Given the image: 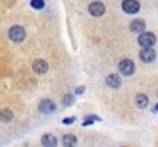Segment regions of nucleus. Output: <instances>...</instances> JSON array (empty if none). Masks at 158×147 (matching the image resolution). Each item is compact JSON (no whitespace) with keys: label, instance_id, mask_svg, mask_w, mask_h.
<instances>
[{"label":"nucleus","instance_id":"obj_19","mask_svg":"<svg viewBox=\"0 0 158 147\" xmlns=\"http://www.w3.org/2000/svg\"><path fill=\"white\" fill-rule=\"evenodd\" d=\"M154 110H155V112H158V104L155 106V107H154Z\"/></svg>","mask_w":158,"mask_h":147},{"label":"nucleus","instance_id":"obj_2","mask_svg":"<svg viewBox=\"0 0 158 147\" xmlns=\"http://www.w3.org/2000/svg\"><path fill=\"white\" fill-rule=\"evenodd\" d=\"M155 42H157V37L152 32H141L138 37V45L143 48H152L155 45Z\"/></svg>","mask_w":158,"mask_h":147},{"label":"nucleus","instance_id":"obj_1","mask_svg":"<svg viewBox=\"0 0 158 147\" xmlns=\"http://www.w3.org/2000/svg\"><path fill=\"white\" fill-rule=\"evenodd\" d=\"M8 37H9V40H12L14 43H20V42L25 40L26 32H25V29H23L22 26H12V28L8 31Z\"/></svg>","mask_w":158,"mask_h":147},{"label":"nucleus","instance_id":"obj_14","mask_svg":"<svg viewBox=\"0 0 158 147\" xmlns=\"http://www.w3.org/2000/svg\"><path fill=\"white\" fill-rule=\"evenodd\" d=\"M135 104H137L138 109H144V107L149 104V98H148V95H144V94H138V95L135 97Z\"/></svg>","mask_w":158,"mask_h":147},{"label":"nucleus","instance_id":"obj_13","mask_svg":"<svg viewBox=\"0 0 158 147\" xmlns=\"http://www.w3.org/2000/svg\"><path fill=\"white\" fill-rule=\"evenodd\" d=\"M14 118V113L11 109H2L0 110V121L2 123H11Z\"/></svg>","mask_w":158,"mask_h":147},{"label":"nucleus","instance_id":"obj_5","mask_svg":"<svg viewBox=\"0 0 158 147\" xmlns=\"http://www.w3.org/2000/svg\"><path fill=\"white\" fill-rule=\"evenodd\" d=\"M88 11H89V14L94 15V17H102L106 12V8L102 2H92V3L89 5Z\"/></svg>","mask_w":158,"mask_h":147},{"label":"nucleus","instance_id":"obj_3","mask_svg":"<svg viewBox=\"0 0 158 147\" xmlns=\"http://www.w3.org/2000/svg\"><path fill=\"white\" fill-rule=\"evenodd\" d=\"M118 69H120V74H123V75H126V77H131V75L135 72V64H134V61H132V60L124 58V60H121V61H120Z\"/></svg>","mask_w":158,"mask_h":147},{"label":"nucleus","instance_id":"obj_4","mask_svg":"<svg viewBox=\"0 0 158 147\" xmlns=\"http://www.w3.org/2000/svg\"><path fill=\"white\" fill-rule=\"evenodd\" d=\"M121 8L126 14H137L140 11V3L138 0H123Z\"/></svg>","mask_w":158,"mask_h":147},{"label":"nucleus","instance_id":"obj_9","mask_svg":"<svg viewBox=\"0 0 158 147\" xmlns=\"http://www.w3.org/2000/svg\"><path fill=\"white\" fill-rule=\"evenodd\" d=\"M40 143H42L43 147H57L58 141H57V138L54 137L52 133H45V135H42Z\"/></svg>","mask_w":158,"mask_h":147},{"label":"nucleus","instance_id":"obj_8","mask_svg":"<svg viewBox=\"0 0 158 147\" xmlns=\"http://www.w3.org/2000/svg\"><path fill=\"white\" fill-rule=\"evenodd\" d=\"M39 110L42 112V113H52L54 110H55V104H54L51 100H42L40 101V104H39Z\"/></svg>","mask_w":158,"mask_h":147},{"label":"nucleus","instance_id":"obj_18","mask_svg":"<svg viewBox=\"0 0 158 147\" xmlns=\"http://www.w3.org/2000/svg\"><path fill=\"white\" fill-rule=\"evenodd\" d=\"M81 92H85V88H78L77 89V94H81Z\"/></svg>","mask_w":158,"mask_h":147},{"label":"nucleus","instance_id":"obj_10","mask_svg":"<svg viewBox=\"0 0 158 147\" xmlns=\"http://www.w3.org/2000/svg\"><path fill=\"white\" fill-rule=\"evenodd\" d=\"M61 144H63V147H77L78 140L72 133H64L63 138H61Z\"/></svg>","mask_w":158,"mask_h":147},{"label":"nucleus","instance_id":"obj_16","mask_svg":"<svg viewBox=\"0 0 158 147\" xmlns=\"http://www.w3.org/2000/svg\"><path fill=\"white\" fill-rule=\"evenodd\" d=\"M72 103H74V97H72V95H66L64 100H63V104H64V106H71Z\"/></svg>","mask_w":158,"mask_h":147},{"label":"nucleus","instance_id":"obj_6","mask_svg":"<svg viewBox=\"0 0 158 147\" xmlns=\"http://www.w3.org/2000/svg\"><path fill=\"white\" fill-rule=\"evenodd\" d=\"M155 57H157L155 49L143 48L141 51H140V58H141V61H144V63H152V61L155 60Z\"/></svg>","mask_w":158,"mask_h":147},{"label":"nucleus","instance_id":"obj_11","mask_svg":"<svg viewBox=\"0 0 158 147\" xmlns=\"http://www.w3.org/2000/svg\"><path fill=\"white\" fill-rule=\"evenodd\" d=\"M106 86H109V88H112V89H115V88H120V84H121V81H120V77L117 75V74H110V75H107L105 80Z\"/></svg>","mask_w":158,"mask_h":147},{"label":"nucleus","instance_id":"obj_7","mask_svg":"<svg viewBox=\"0 0 158 147\" xmlns=\"http://www.w3.org/2000/svg\"><path fill=\"white\" fill-rule=\"evenodd\" d=\"M32 69H34V72H35V74L43 75V74H46V72H48L49 66H48V63H46L45 60H42V58H40V60H35V61H34Z\"/></svg>","mask_w":158,"mask_h":147},{"label":"nucleus","instance_id":"obj_17","mask_svg":"<svg viewBox=\"0 0 158 147\" xmlns=\"http://www.w3.org/2000/svg\"><path fill=\"white\" fill-rule=\"evenodd\" d=\"M75 121V116H71V118H64L63 120V124H72Z\"/></svg>","mask_w":158,"mask_h":147},{"label":"nucleus","instance_id":"obj_12","mask_svg":"<svg viewBox=\"0 0 158 147\" xmlns=\"http://www.w3.org/2000/svg\"><path fill=\"white\" fill-rule=\"evenodd\" d=\"M144 26H146L144 20L137 18V20H134V22L131 23V31H132V32H137V34H141V32L144 31Z\"/></svg>","mask_w":158,"mask_h":147},{"label":"nucleus","instance_id":"obj_15","mask_svg":"<svg viewBox=\"0 0 158 147\" xmlns=\"http://www.w3.org/2000/svg\"><path fill=\"white\" fill-rule=\"evenodd\" d=\"M31 6L35 8V9H42V8L45 6V2H43V0H32V2H31Z\"/></svg>","mask_w":158,"mask_h":147}]
</instances>
